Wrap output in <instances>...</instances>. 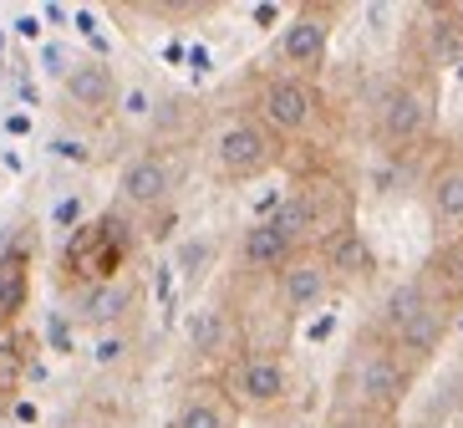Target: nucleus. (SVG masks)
Wrapping results in <instances>:
<instances>
[{
	"instance_id": "nucleus-1",
	"label": "nucleus",
	"mask_w": 463,
	"mask_h": 428,
	"mask_svg": "<svg viewBox=\"0 0 463 428\" xmlns=\"http://www.w3.org/2000/svg\"><path fill=\"white\" fill-rule=\"evenodd\" d=\"M214 153H219V168H224V174L250 179V174H260V168L270 164V138H265L255 123H230L219 133Z\"/></svg>"
},
{
	"instance_id": "nucleus-2",
	"label": "nucleus",
	"mask_w": 463,
	"mask_h": 428,
	"mask_svg": "<svg viewBox=\"0 0 463 428\" xmlns=\"http://www.w3.org/2000/svg\"><path fill=\"white\" fill-rule=\"evenodd\" d=\"M260 112H265V123L280 128V133H300V128L311 123V112H316V92L306 82H296V77H280V82L265 87Z\"/></svg>"
},
{
	"instance_id": "nucleus-3",
	"label": "nucleus",
	"mask_w": 463,
	"mask_h": 428,
	"mask_svg": "<svg viewBox=\"0 0 463 428\" xmlns=\"http://www.w3.org/2000/svg\"><path fill=\"white\" fill-rule=\"evenodd\" d=\"M382 133L392 143H412V138H422L428 133V97H418V92H392L387 102H382Z\"/></svg>"
},
{
	"instance_id": "nucleus-4",
	"label": "nucleus",
	"mask_w": 463,
	"mask_h": 428,
	"mask_svg": "<svg viewBox=\"0 0 463 428\" xmlns=\"http://www.w3.org/2000/svg\"><path fill=\"white\" fill-rule=\"evenodd\" d=\"M326 36H331V26L321 15H296L286 26V36H280V56L290 67H316L326 56Z\"/></svg>"
},
{
	"instance_id": "nucleus-5",
	"label": "nucleus",
	"mask_w": 463,
	"mask_h": 428,
	"mask_svg": "<svg viewBox=\"0 0 463 428\" xmlns=\"http://www.w3.org/2000/svg\"><path fill=\"white\" fill-rule=\"evenodd\" d=\"M123 199L128 204H158L168 189H174V168L164 164V158H133V164L123 168Z\"/></svg>"
},
{
	"instance_id": "nucleus-6",
	"label": "nucleus",
	"mask_w": 463,
	"mask_h": 428,
	"mask_svg": "<svg viewBox=\"0 0 463 428\" xmlns=\"http://www.w3.org/2000/svg\"><path fill=\"white\" fill-rule=\"evenodd\" d=\"M356 387H362V398H367V403L392 408V403L408 393V373H402V362H392L387 352H372V357L362 362V377H356Z\"/></svg>"
},
{
	"instance_id": "nucleus-7",
	"label": "nucleus",
	"mask_w": 463,
	"mask_h": 428,
	"mask_svg": "<svg viewBox=\"0 0 463 428\" xmlns=\"http://www.w3.org/2000/svg\"><path fill=\"white\" fill-rule=\"evenodd\" d=\"M290 250H296V245H290L270 220H260V224H250V230H245L240 255H245L250 271H275V265H290Z\"/></svg>"
},
{
	"instance_id": "nucleus-8",
	"label": "nucleus",
	"mask_w": 463,
	"mask_h": 428,
	"mask_svg": "<svg viewBox=\"0 0 463 428\" xmlns=\"http://www.w3.org/2000/svg\"><path fill=\"white\" fill-rule=\"evenodd\" d=\"M240 398L245 403H280L286 398V367L275 357H250L245 367H240Z\"/></svg>"
},
{
	"instance_id": "nucleus-9",
	"label": "nucleus",
	"mask_w": 463,
	"mask_h": 428,
	"mask_svg": "<svg viewBox=\"0 0 463 428\" xmlns=\"http://www.w3.org/2000/svg\"><path fill=\"white\" fill-rule=\"evenodd\" d=\"M280 296H286V306H316L321 296H326V265L316 261H296L286 265V276H280Z\"/></svg>"
},
{
	"instance_id": "nucleus-10",
	"label": "nucleus",
	"mask_w": 463,
	"mask_h": 428,
	"mask_svg": "<svg viewBox=\"0 0 463 428\" xmlns=\"http://www.w3.org/2000/svg\"><path fill=\"white\" fill-rule=\"evenodd\" d=\"M67 92H71V102H82V108H108L112 102V71L102 67V62L67 67Z\"/></svg>"
},
{
	"instance_id": "nucleus-11",
	"label": "nucleus",
	"mask_w": 463,
	"mask_h": 428,
	"mask_svg": "<svg viewBox=\"0 0 463 428\" xmlns=\"http://www.w3.org/2000/svg\"><path fill=\"white\" fill-rule=\"evenodd\" d=\"M438 337H443V306H438V301H422L418 311L397 327V342L408 347V352H418V357H422V352H433Z\"/></svg>"
},
{
	"instance_id": "nucleus-12",
	"label": "nucleus",
	"mask_w": 463,
	"mask_h": 428,
	"mask_svg": "<svg viewBox=\"0 0 463 428\" xmlns=\"http://www.w3.org/2000/svg\"><path fill=\"white\" fill-rule=\"evenodd\" d=\"M326 261H331V271L367 276L372 271V250H367V240L356 235V230H336V235L326 240Z\"/></svg>"
},
{
	"instance_id": "nucleus-13",
	"label": "nucleus",
	"mask_w": 463,
	"mask_h": 428,
	"mask_svg": "<svg viewBox=\"0 0 463 428\" xmlns=\"http://www.w3.org/2000/svg\"><path fill=\"white\" fill-rule=\"evenodd\" d=\"M433 214H438V224H449V230L463 224V168H449V174L433 179Z\"/></svg>"
},
{
	"instance_id": "nucleus-14",
	"label": "nucleus",
	"mask_w": 463,
	"mask_h": 428,
	"mask_svg": "<svg viewBox=\"0 0 463 428\" xmlns=\"http://www.w3.org/2000/svg\"><path fill=\"white\" fill-rule=\"evenodd\" d=\"M275 230L296 245V240H306V235H316V220H311V204H306V194H290L286 204L275 209Z\"/></svg>"
},
{
	"instance_id": "nucleus-15",
	"label": "nucleus",
	"mask_w": 463,
	"mask_h": 428,
	"mask_svg": "<svg viewBox=\"0 0 463 428\" xmlns=\"http://www.w3.org/2000/svg\"><path fill=\"white\" fill-rule=\"evenodd\" d=\"M428 52H433V62H463V26L453 15H438L428 26Z\"/></svg>"
},
{
	"instance_id": "nucleus-16",
	"label": "nucleus",
	"mask_w": 463,
	"mask_h": 428,
	"mask_svg": "<svg viewBox=\"0 0 463 428\" xmlns=\"http://www.w3.org/2000/svg\"><path fill=\"white\" fill-rule=\"evenodd\" d=\"M224 337H230L224 311H199V317L189 321V342L199 347V352H219V347H224Z\"/></svg>"
},
{
	"instance_id": "nucleus-17",
	"label": "nucleus",
	"mask_w": 463,
	"mask_h": 428,
	"mask_svg": "<svg viewBox=\"0 0 463 428\" xmlns=\"http://www.w3.org/2000/svg\"><path fill=\"white\" fill-rule=\"evenodd\" d=\"M128 301H133V290H128V286H102V290H92V296H87V321H118Z\"/></svg>"
},
{
	"instance_id": "nucleus-18",
	"label": "nucleus",
	"mask_w": 463,
	"mask_h": 428,
	"mask_svg": "<svg viewBox=\"0 0 463 428\" xmlns=\"http://www.w3.org/2000/svg\"><path fill=\"white\" fill-rule=\"evenodd\" d=\"M174 428H230V414H224L219 403H209V398H194L189 408L178 414Z\"/></svg>"
},
{
	"instance_id": "nucleus-19",
	"label": "nucleus",
	"mask_w": 463,
	"mask_h": 428,
	"mask_svg": "<svg viewBox=\"0 0 463 428\" xmlns=\"http://www.w3.org/2000/svg\"><path fill=\"white\" fill-rule=\"evenodd\" d=\"M422 301H428V296H422L418 286H402V290H392V301H387V321H392V332H397V327H402V321L412 317V311H418Z\"/></svg>"
},
{
	"instance_id": "nucleus-20",
	"label": "nucleus",
	"mask_w": 463,
	"mask_h": 428,
	"mask_svg": "<svg viewBox=\"0 0 463 428\" xmlns=\"http://www.w3.org/2000/svg\"><path fill=\"white\" fill-rule=\"evenodd\" d=\"M128 112H133V118H143V112H148V97H143V92H128Z\"/></svg>"
}]
</instances>
